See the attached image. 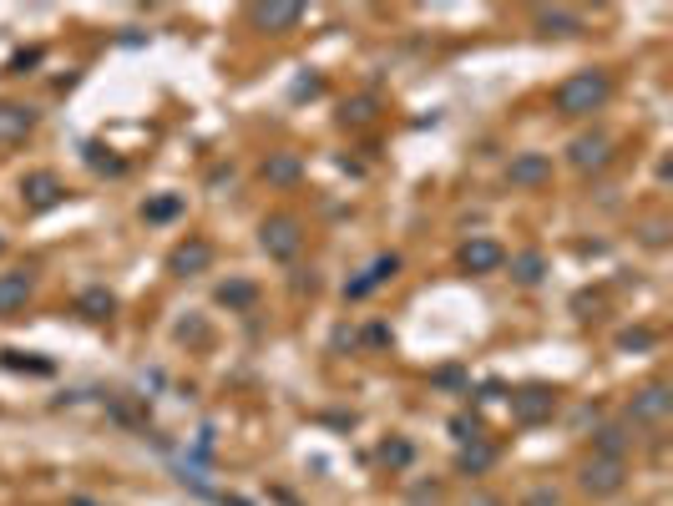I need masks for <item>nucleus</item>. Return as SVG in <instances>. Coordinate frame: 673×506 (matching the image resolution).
Returning a JSON list of instances; mask_svg holds the SVG:
<instances>
[{
    "mask_svg": "<svg viewBox=\"0 0 673 506\" xmlns=\"http://www.w3.org/2000/svg\"><path fill=\"white\" fill-rule=\"evenodd\" d=\"M608 97H612V76L608 71H577V76H567L557 87V97H552V107H557V117H593V112H603L608 107Z\"/></svg>",
    "mask_w": 673,
    "mask_h": 506,
    "instance_id": "1",
    "label": "nucleus"
},
{
    "mask_svg": "<svg viewBox=\"0 0 673 506\" xmlns=\"http://www.w3.org/2000/svg\"><path fill=\"white\" fill-rule=\"evenodd\" d=\"M258 243H264L268 258L289 264V258H299V248H304V223L289 218V213H274V218H264V228H258Z\"/></svg>",
    "mask_w": 673,
    "mask_h": 506,
    "instance_id": "2",
    "label": "nucleus"
},
{
    "mask_svg": "<svg viewBox=\"0 0 673 506\" xmlns=\"http://www.w3.org/2000/svg\"><path fill=\"white\" fill-rule=\"evenodd\" d=\"M21 198H26V208L46 213V208H56V202L66 198V183L51 173V167H41V173H26V177H21Z\"/></svg>",
    "mask_w": 673,
    "mask_h": 506,
    "instance_id": "3",
    "label": "nucleus"
},
{
    "mask_svg": "<svg viewBox=\"0 0 673 506\" xmlns=\"http://www.w3.org/2000/svg\"><path fill=\"white\" fill-rule=\"evenodd\" d=\"M400 274V253H380V258H369V268L360 278H350L344 284V299H369L375 289H385L390 278Z\"/></svg>",
    "mask_w": 673,
    "mask_h": 506,
    "instance_id": "4",
    "label": "nucleus"
},
{
    "mask_svg": "<svg viewBox=\"0 0 673 506\" xmlns=\"http://www.w3.org/2000/svg\"><path fill=\"white\" fill-rule=\"evenodd\" d=\"M673 410V390L663 385V380H653V385H643V390H633V400H628V416L643 420V426H659L663 416Z\"/></svg>",
    "mask_w": 673,
    "mask_h": 506,
    "instance_id": "5",
    "label": "nucleus"
},
{
    "mask_svg": "<svg viewBox=\"0 0 673 506\" xmlns=\"http://www.w3.org/2000/svg\"><path fill=\"white\" fill-rule=\"evenodd\" d=\"M557 410V395L547 390V385H521V390H511V416L521 420V426H537V420H547Z\"/></svg>",
    "mask_w": 673,
    "mask_h": 506,
    "instance_id": "6",
    "label": "nucleus"
},
{
    "mask_svg": "<svg viewBox=\"0 0 673 506\" xmlns=\"http://www.w3.org/2000/svg\"><path fill=\"white\" fill-rule=\"evenodd\" d=\"M567 157H572L577 173H597V167L612 163V137H603V132H583V137H572Z\"/></svg>",
    "mask_w": 673,
    "mask_h": 506,
    "instance_id": "7",
    "label": "nucleus"
},
{
    "mask_svg": "<svg viewBox=\"0 0 673 506\" xmlns=\"http://www.w3.org/2000/svg\"><path fill=\"white\" fill-rule=\"evenodd\" d=\"M622 481H628V466H622V461H603V455H593V461L583 466V492H593V496H618Z\"/></svg>",
    "mask_w": 673,
    "mask_h": 506,
    "instance_id": "8",
    "label": "nucleus"
},
{
    "mask_svg": "<svg viewBox=\"0 0 673 506\" xmlns=\"http://www.w3.org/2000/svg\"><path fill=\"white\" fill-rule=\"evenodd\" d=\"M501 264H507V253H501L496 239H466V248H461V268L466 274H496Z\"/></svg>",
    "mask_w": 673,
    "mask_h": 506,
    "instance_id": "9",
    "label": "nucleus"
},
{
    "mask_svg": "<svg viewBox=\"0 0 673 506\" xmlns=\"http://www.w3.org/2000/svg\"><path fill=\"white\" fill-rule=\"evenodd\" d=\"M507 177L517 183V188H542L547 177H552V157L547 152H517L507 167Z\"/></svg>",
    "mask_w": 673,
    "mask_h": 506,
    "instance_id": "10",
    "label": "nucleus"
},
{
    "mask_svg": "<svg viewBox=\"0 0 673 506\" xmlns=\"http://www.w3.org/2000/svg\"><path fill=\"white\" fill-rule=\"evenodd\" d=\"M31 289H36L31 268H5V274H0V314H15V309H26Z\"/></svg>",
    "mask_w": 673,
    "mask_h": 506,
    "instance_id": "11",
    "label": "nucleus"
},
{
    "mask_svg": "<svg viewBox=\"0 0 673 506\" xmlns=\"http://www.w3.org/2000/svg\"><path fill=\"white\" fill-rule=\"evenodd\" d=\"M208 264H213V243H208V239L178 243V248H173V258H167V268H173V274H203Z\"/></svg>",
    "mask_w": 673,
    "mask_h": 506,
    "instance_id": "12",
    "label": "nucleus"
},
{
    "mask_svg": "<svg viewBox=\"0 0 673 506\" xmlns=\"http://www.w3.org/2000/svg\"><path fill=\"white\" fill-rule=\"evenodd\" d=\"M254 25L258 31H274V36H284V31H294V25L304 21V5H279V0H274V5H254Z\"/></svg>",
    "mask_w": 673,
    "mask_h": 506,
    "instance_id": "13",
    "label": "nucleus"
},
{
    "mask_svg": "<svg viewBox=\"0 0 673 506\" xmlns=\"http://www.w3.org/2000/svg\"><path fill=\"white\" fill-rule=\"evenodd\" d=\"M299 177H304V157H299V152H268L264 183H274V188H289V183H299Z\"/></svg>",
    "mask_w": 673,
    "mask_h": 506,
    "instance_id": "14",
    "label": "nucleus"
},
{
    "mask_svg": "<svg viewBox=\"0 0 673 506\" xmlns=\"http://www.w3.org/2000/svg\"><path fill=\"white\" fill-rule=\"evenodd\" d=\"M36 126V112L21 101H0V142H21Z\"/></svg>",
    "mask_w": 673,
    "mask_h": 506,
    "instance_id": "15",
    "label": "nucleus"
},
{
    "mask_svg": "<svg viewBox=\"0 0 673 506\" xmlns=\"http://www.w3.org/2000/svg\"><path fill=\"white\" fill-rule=\"evenodd\" d=\"M537 31L542 36H583V15L577 11H537Z\"/></svg>",
    "mask_w": 673,
    "mask_h": 506,
    "instance_id": "16",
    "label": "nucleus"
},
{
    "mask_svg": "<svg viewBox=\"0 0 673 506\" xmlns=\"http://www.w3.org/2000/svg\"><path fill=\"white\" fill-rule=\"evenodd\" d=\"M622 451H628V430L622 426H603L593 436V455H603V461H622Z\"/></svg>",
    "mask_w": 673,
    "mask_h": 506,
    "instance_id": "17",
    "label": "nucleus"
},
{
    "mask_svg": "<svg viewBox=\"0 0 673 506\" xmlns=\"http://www.w3.org/2000/svg\"><path fill=\"white\" fill-rule=\"evenodd\" d=\"M542 274H547V258L537 248L511 253V278H517V284H542Z\"/></svg>",
    "mask_w": 673,
    "mask_h": 506,
    "instance_id": "18",
    "label": "nucleus"
},
{
    "mask_svg": "<svg viewBox=\"0 0 673 506\" xmlns=\"http://www.w3.org/2000/svg\"><path fill=\"white\" fill-rule=\"evenodd\" d=\"M77 309H81L87 319H107V314L117 309V299H112V289H102V284H97V289H81Z\"/></svg>",
    "mask_w": 673,
    "mask_h": 506,
    "instance_id": "19",
    "label": "nucleus"
},
{
    "mask_svg": "<svg viewBox=\"0 0 673 506\" xmlns=\"http://www.w3.org/2000/svg\"><path fill=\"white\" fill-rule=\"evenodd\" d=\"M178 213H182V192H163V198H147V208H142V218H147V223H173Z\"/></svg>",
    "mask_w": 673,
    "mask_h": 506,
    "instance_id": "20",
    "label": "nucleus"
},
{
    "mask_svg": "<svg viewBox=\"0 0 673 506\" xmlns=\"http://www.w3.org/2000/svg\"><path fill=\"white\" fill-rule=\"evenodd\" d=\"M258 299V289L248 278H229V284H218V304H229V309H248Z\"/></svg>",
    "mask_w": 673,
    "mask_h": 506,
    "instance_id": "21",
    "label": "nucleus"
},
{
    "mask_svg": "<svg viewBox=\"0 0 673 506\" xmlns=\"http://www.w3.org/2000/svg\"><path fill=\"white\" fill-rule=\"evenodd\" d=\"M491 461H496V451H491V445H481V441H471L466 451H461V471H471V476H481Z\"/></svg>",
    "mask_w": 673,
    "mask_h": 506,
    "instance_id": "22",
    "label": "nucleus"
},
{
    "mask_svg": "<svg viewBox=\"0 0 673 506\" xmlns=\"http://www.w3.org/2000/svg\"><path fill=\"white\" fill-rule=\"evenodd\" d=\"M410 455H416V445H410V441H385L380 461H385V466H410Z\"/></svg>",
    "mask_w": 673,
    "mask_h": 506,
    "instance_id": "23",
    "label": "nucleus"
},
{
    "mask_svg": "<svg viewBox=\"0 0 673 506\" xmlns=\"http://www.w3.org/2000/svg\"><path fill=\"white\" fill-rule=\"evenodd\" d=\"M618 350H628V354H633V350H653V329H628V334L618 340Z\"/></svg>",
    "mask_w": 673,
    "mask_h": 506,
    "instance_id": "24",
    "label": "nucleus"
},
{
    "mask_svg": "<svg viewBox=\"0 0 673 506\" xmlns=\"http://www.w3.org/2000/svg\"><path fill=\"white\" fill-rule=\"evenodd\" d=\"M451 430H456V441H481V426H476V420H466V416H456V420H451Z\"/></svg>",
    "mask_w": 673,
    "mask_h": 506,
    "instance_id": "25",
    "label": "nucleus"
},
{
    "mask_svg": "<svg viewBox=\"0 0 673 506\" xmlns=\"http://www.w3.org/2000/svg\"><path fill=\"white\" fill-rule=\"evenodd\" d=\"M369 107H375L369 97H360V101H344V122H365V117H369Z\"/></svg>",
    "mask_w": 673,
    "mask_h": 506,
    "instance_id": "26",
    "label": "nucleus"
},
{
    "mask_svg": "<svg viewBox=\"0 0 673 506\" xmlns=\"http://www.w3.org/2000/svg\"><path fill=\"white\" fill-rule=\"evenodd\" d=\"M41 61V51L31 46V51H21V56H11V76H26V66H36Z\"/></svg>",
    "mask_w": 673,
    "mask_h": 506,
    "instance_id": "27",
    "label": "nucleus"
},
{
    "mask_svg": "<svg viewBox=\"0 0 673 506\" xmlns=\"http://www.w3.org/2000/svg\"><path fill=\"white\" fill-rule=\"evenodd\" d=\"M663 239H668V228H663V223H648L643 228V243H653V248H659Z\"/></svg>",
    "mask_w": 673,
    "mask_h": 506,
    "instance_id": "28",
    "label": "nucleus"
},
{
    "mask_svg": "<svg viewBox=\"0 0 673 506\" xmlns=\"http://www.w3.org/2000/svg\"><path fill=\"white\" fill-rule=\"evenodd\" d=\"M0 253H5V239H0Z\"/></svg>",
    "mask_w": 673,
    "mask_h": 506,
    "instance_id": "29",
    "label": "nucleus"
}]
</instances>
